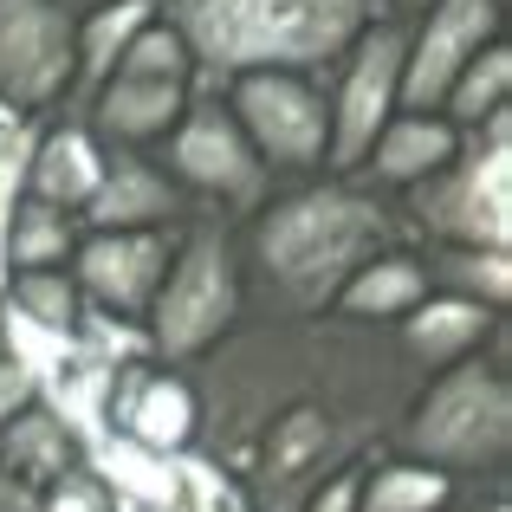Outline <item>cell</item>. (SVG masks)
Masks as SVG:
<instances>
[{
    "mask_svg": "<svg viewBox=\"0 0 512 512\" xmlns=\"http://www.w3.org/2000/svg\"><path fill=\"white\" fill-rule=\"evenodd\" d=\"M111 72H143V78H188L195 85V59H188V46H182V33L156 13V20H143L137 26V39H130L124 52H117V65Z\"/></svg>",
    "mask_w": 512,
    "mask_h": 512,
    "instance_id": "28",
    "label": "cell"
},
{
    "mask_svg": "<svg viewBox=\"0 0 512 512\" xmlns=\"http://www.w3.org/2000/svg\"><path fill=\"white\" fill-rule=\"evenodd\" d=\"M0 512H46V487L13 467H0Z\"/></svg>",
    "mask_w": 512,
    "mask_h": 512,
    "instance_id": "32",
    "label": "cell"
},
{
    "mask_svg": "<svg viewBox=\"0 0 512 512\" xmlns=\"http://www.w3.org/2000/svg\"><path fill=\"white\" fill-rule=\"evenodd\" d=\"M454 143H461V124H454V117L396 104V111L383 117V130L370 137L363 163L350 169V175H363V182L383 188V195H402V188H415L422 175H435L441 163H448Z\"/></svg>",
    "mask_w": 512,
    "mask_h": 512,
    "instance_id": "16",
    "label": "cell"
},
{
    "mask_svg": "<svg viewBox=\"0 0 512 512\" xmlns=\"http://www.w3.org/2000/svg\"><path fill=\"white\" fill-rule=\"evenodd\" d=\"M409 240L396 195L363 175L318 169L299 182H273V195L240 214V266H247V312H331L338 286L370 253Z\"/></svg>",
    "mask_w": 512,
    "mask_h": 512,
    "instance_id": "2",
    "label": "cell"
},
{
    "mask_svg": "<svg viewBox=\"0 0 512 512\" xmlns=\"http://www.w3.org/2000/svg\"><path fill=\"white\" fill-rule=\"evenodd\" d=\"M0 111H7V104H0Z\"/></svg>",
    "mask_w": 512,
    "mask_h": 512,
    "instance_id": "37",
    "label": "cell"
},
{
    "mask_svg": "<svg viewBox=\"0 0 512 512\" xmlns=\"http://www.w3.org/2000/svg\"><path fill=\"white\" fill-rule=\"evenodd\" d=\"M396 208L409 221V240L512 247V111L467 124L454 156L415 188H402Z\"/></svg>",
    "mask_w": 512,
    "mask_h": 512,
    "instance_id": "6",
    "label": "cell"
},
{
    "mask_svg": "<svg viewBox=\"0 0 512 512\" xmlns=\"http://www.w3.org/2000/svg\"><path fill=\"white\" fill-rule=\"evenodd\" d=\"M0 299L20 318H33V325L65 331V338L78 331V312H85V292H78L72 266H20V273L0 279Z\"/></svg>",
    "mask_w": 512,
    "mask_h": 512,
    "instance_id": "26",
    "label": "cell"
},
{
    "mask_svg": "<svg viewBox=\"0 0 512 512\" xmlns=\"http://www.w3.org/2000/svg\"><path fill=\"white\" fill-rule=\"evenodd\" d=\"M448 512H512V487L506 474L500 480H461V493H454Z\"/></svg>",
    "mask_w": 512,
    "mask_h": 512,
    "instance_id": "31",
    "label": "cell"
},
{
    "mask_svg": "<svg viewBox=\"0 0 512 512\" xmlns=\"http://www.w3.org/2000/svg\"><path fill=\"white\" fill-rule=\"evenodd\" d=\"M0 363H7V305H0Z\"/></svg>",
    "mask_w": 512,
    "mask_h": 512,
    "instance_id": "35",
    "label": "cell"
},
{
    "mask_svg": "<svg viewBox=\"0 0 512 512\" xmlns=\"http://www.w3.org/2000/svg\"><path fill=\"white\" fill-rule=\"evenodd\" d=\"M299 512H357V467H344V474L318 480V487L305 493Z\"/></svg>",
    "mask_w": 512,
    "mask_h": 512,
    "instance_id": "30",
    "label": "cell"
},
{
    "mask_svg": "<svg viewBox=\"0 0 512 512\" xmlns=\"http://www.w3.org/2000/svg\"><path fill=\"white\" fill-rule=\"evenodd\" d=\"M493 111H512V46H506V33L487 39V46L454 72V85L441 91V117H454L461 130L480 124V117H493Z\"/></svg>",
    "mask_w": 512,
    "mask_h": 512,
    "instance_id": "25",
    "label": "cell"
},
{
    "mask_svg": "<svg viewBox=\"0 0 512 512\" xmlns=\"http://www.w3.org/2000/svg\"><path fill=\"white\" fill-rule=\"evenodd\" d=\"M78 234H85V221H78L72 208L20 188V201H13V214H7V240H0V266H7V273H20V266H72Z\"/></svg>",
    "mask_w": 512,
    "mask_h": 512,
    "instance_id": "23",
    "label": "cell"
},
{
    "mask_svg": "<svg viewBox=\"0 0 512 512\" xmlns=\"http://www.w3.org/2000/svg\"><path fill=\"white\" fill-rule=\"evenodd\" d=\"M227 111L240 117L247 143L260 150V163L273 169V182H299L331 163V98H325V72H240L221 85Z\"/></svg>",
    "mask_w": 512,
    "mask_h": 512,
    "instance_id": "8",
    "label": "cell"
},
{
    "mask_svg": "<svg viewBox=\"0 0 512 512\" xmlns=\"http://www.w3.org/2000/svg\"><path fill=\"white\" fill-rule=\"evenodd\" d=\"M389 448L454 480H500L512 467V363L474 350L448 370H428L389 428Z\"/></svg>",
    "mask_w": 512,
    "mask_h": 512,
    "instance_id": "4",
    "label": "cell"
},
{
    "mask_svg": "<svg viewBox=\"0 0 512 512\" xmlns=\"http://www.w3.org/2000/svg\"><path fill=\"white\" fill-rule=\"evenodd\" d=\"M247 318V266H240V221L221 208H195L175 227V247L163 266L143 331H150V357L156 363H188L201 350H214L227 331Z\"/></svg>",
    "mask_w": 512,
    "mask_h": 512,
    "instance_id": "5",
    "label": "cell"
},
{
    "mask_svg": "<svg viewBox=\"0 0 512 512\" xmlns=\"http://www.w3.org/2000/svg\"><path fill=\"white\" fill-rule=\"evenodd\" d=\"M98 435H130L137 448L188 454L195 448V383H188V370L156 357L111 370V402H104Z\"/></svg>",
    "mask_w": 512,
    "mask_h": 512,
    "instance_id": "13",
    "label": "cell"
},
{
    "mask_svg": "<svg viewBox=\"0 0 512 512\" xmlns=\"http://www.w3.org/2000/svg\"><path fill=\"white\" fill-rule=\"evenodd\" d=\"M195 98L188 78H143V72H104L85 98L72 104L91 130H98L104 150H156L175 130L182 104Z\"/></svg>",
    "mask_w": 512,
    "mask_h": 512,
    "instance_id": "14",
    "label": "cell"
},
{
    "mask_svg": "<svg viewBox=\"0 0 512 512\" xmlns=\"http://www.w3.org/2000/svg\"><path fill=\"white\" fill-rule=\"evenodd\" d=\"M98 175H104V143L72 104L39 117L33 150H26V188H33V195H46V201H59V208L78 214L91 201V188H98Z\"/></svg>",
    "mask_w": 512,
    "mask_h": 512,
    "instance_id": "17",
    "label": "cell"
},
{
    "mask_svg": "<svg viewBox=\"0 0 512 512\" xmlns=\"http://www.w3.org/2000/svg\"><path fill=\"white\" fill-rule=\"evenodd\" d=\"M500 318L506 312H487V305L454 299V292H422V305H409V312L396 318V338L415 357V370L428 376V370H448V363L487 350V338H493Z\"/></svg>",
    "mask_w": 512,
    "mask_h": 512,
    "instance_id": "18",
    "label": "cell"
},
{
    "mask_svg": "<svg viewBox=\"0 0 512 512\" xmlns=\"http://www.w3.org/2000/svg\"><path fill=\"white\" fill-rule=\"evenodd\" d=\"M78 91V46L65 0H0V104L20 117L65 111Z\"/></svg>",
    "mask_w": 512,
    "mask_h": 512,
    "instance_id": "10",
    "label": "cell"
},
{
    "mask_svg": "<svg viewBox=\"0 0 512 512\" xmlns=\"http://www.w3.org/2000/svg\"><path fill=\"white\" fill-rule=\"evenodd\" d=\"M65 7H72V13H78V7H91V0H65Z\"/></svg>",
    "mask_w": 512,
    "mask_h": 512,
    "instance_id": "36",
    "label": "cell"
},
{
    "mask_svg": "<svg viewBox=\"0 0 512 512\" xmlns=\"http://www.w3.org/2000/svg\"><path fill=\"white\" fill-rule=\"evenodd\" d=\"M175 247V227H85L72 247V279L85 305L117 318H143L163 286V266Z\"/></svg>",
    "mask_w": 512,
    "mask_h": 512,
    "instance_id": "12",
    "label": "cell"
},
{
    "mask_svg": "<svg viewBox=\"0 0 512 512\" xmlns=\"http://www.w3.org/2000/svg\"><path fill=\"white\" fill-rule=\"evenodd\" d=\"M195 461L247 512H299L318 480L363 467L409 409L415 357L396 325L344 312H247L188 363Z\"/></svg>",
    "mask_w": 512,
    "mask_h": 512,
    "instance_id": "1",
    "label": "cell"
},
{
    "mask_svg": "<svg viewBox=\"0 0 512 512\" xmlns=\"http://www.w3.org/2000/svg\"><path fill=\"white\" fill-rule=\"evenodd\" d=\"M454 493H461L454 474L389 448V441L357 467V512H448Z\"/></svg>",
    "mask_w": 512,
    "mask_h": 512,
    "instance_id": "21",
    "label": "cell"
},
{
    "mask_svg": "<svg viewBox=\"0 0 512 512\" xmlns=\"http://www.w3.org/2000/svg\"><path fill=\"white\" fill-rule=\"evenodd\" d=\"M500 33H506V0H428V7H415L402 20V104L441 111V91L454 85V72Z\"/></svg>",
    "mask_w": 512,
    "mask_h": 512,
    "instance_id": "11",
    "label": "cell"
},
{
    "mask_svg": "<svg viewBox=\"0 0 512 512\" xmlns=\"http://www.w3.org/2000/svg\"><path fill=\"white\" fill-rule=\"evenodd\" d=\"M156 20V0H91L72 13V46H78V91L72 104L117 65V52L137 39V26Z\"/></svg>",
    "mask_w": 512,
    "mask_h": 512,
    "instance_id": "24",
    "label": "cell"
},
{
    "mask_svg": "<svg viewBox=\"0 0 512 512\" xmlns=\"http://www.w3.org/2000/svg\"><path fill=\"white\" fill-rule=\"evenodd\" d=\"M78 454H85V435H78V428L65 422V409L52 396H39V389L0 422V467L39 480V487H46L52 474H65Z\"/></svg>",
    "mask_w": 512,
    "mask_h": 512,
    "instance_id": "19",
    "label": "cell"
},
{
    "mask_svg": "<svg viewBox=\"0 0 512 512\" xmlns=\"http://www.w3.org/2000/svg\"><path fill=\"white\" fill-rule=\"evenodd\" d=\"M46 512H137V506L111 487V474H104L91 454H78L65 474L46 480Z\"/></svg>",
    "mask_w": 512,
    "mask_h": 512,
    "instance_id": "29",
    "label": "cell"
},
{
    "mask_svg": "<svg viewBox=\"0 0 512 512\" xmlns=\"http://www.w3.org/2000/svg\"><path fill=\"white\" fill-rule=\"evenodd\" d=\"M156 163L175 175L195 208H221V214H253L273 195V169L260 163V150L247 143L240 117L227 111V98L214 85H195V98L182 104L175 130L156 143Z\"/></svg>",
    "mask_w": 512,
    "mask_h": 512,
    "instance_id": "7",
    "label": "cell"
},
{
    "mask_svg": "<svg viewBox=\"0 0 512 512\" xmlns=\"http://www.w3.org/2000/svg\"><path fill=\"white\" fill-rule=\"evenodd\" d=\"M72 344L85 350L91 363H104V370H124V363L150 357V331H143V318H117V312H98V305L78 312Z\"/></svg>",
    "mask_w": 512,
    "mask_h": 512,
    "instance_id": "27",
    "label": "cell"
},
{
    "mask_svg": "<svg viewBox=\"0 0 512 512\" xmlns=\"http://www.w3.org/2000/svg\"><path fill=\"white\" fill-rule=\"evenodd\" d=\"M195 201L175 188V175L156 163V150H104V175L91 201L78 208L85 227H182Z\"/></svg>",
    "mask_w": 512,
    "mask_h": 512,
    "instance_id": "15",
    "label": "cell"
},
{
    "mask_svg": "<svg viewBox=\"0 0 512 512\" xmlns=\"http://www.w3.org/2000/svg\"><path fill=\"white\" fill-rule=\"evenodd\" d=\"M33 389H39V383H33V376L20 370V363H0V422H7V415L20 409L26 396H33Z\"/></svg>",
    "mask_w": 512,
    "mask_h": 512,
    "instance_id": "33",
    "label": "cell"
},
{
    "mask_svg": "<svg viewBox=\"0 0 512 512\" xmlns=\"http://www.w3.org/2000/svg\"><path fill=\"white\" fill-rule=\"evenodd\" d=\"M195 59V85L221 91L240 72H325L376 20V0H156Z\"/></svg>",
    "mask_w": 512,
    "mask_h": 512,
    "instance_id": "3",
    "label": "cell"
},
{
    "mask_svg": "<svg viewBox=\"0 0 512 512\" xmlns=\"http://www.w3.org/2000/svg\"><path fill=\"white\" fill-rule=\"evenodd\" d=\"M376 7L396 13V20H409V13H415V7H428V0H376Z\"/></svg>",
    "mask_w": 512,
    "mask_h": 512,
    "instance_id": "34",
    "label": "cell"
},
{
    "mask_svg": "<svg viewBox=\"0 0 512 512\" xmlns=\"http://www.w3.org/2000/svg\"><path fill=\"white\" fill-rule=\"evenodd\" d=\"M325 98H331V163L350 175L370 150V137L383 130V117L402 104V20L376 13L357 39L325 65Z\"/></svg>",
    "mask_w": 512,
    "mask_h": 512,
    "instance_id": "9",
    "label": "cell"
},
{
    "mask_svg": "<svg viewBox=\"0 0 512 512\" xmlns=\"http://www.w3.org/2000/svg\"><path fill=\"white\" fill-rule=\"evenodd\" d=\"M428 292V273H422V253H415V240H396V247L370 253V260L357 266V273L338 286V299H331V312L344 318H370V325H396L409 305H422Z\"/></svg>",
    "mask_w": 512,
    "mask_h": 512,
    "instance_id": "20",
    "label": "cell"
},
{
    "mask_svg": "<svg viewBox=\"0 0 512 512\" xmlns=\"http://www.w3.org/2000/svg\"><path fill=\"white\" fill-rule=\"evenodd\" d=\"M422 253L428 292H454V299H474L487 312L512 305V247H441V240H415Z\"/></svg>",
    "mask_w": 512,
    "mask_h": 512,
    "instance_id": "22",
    "label": "cell"
}]
</instances>
